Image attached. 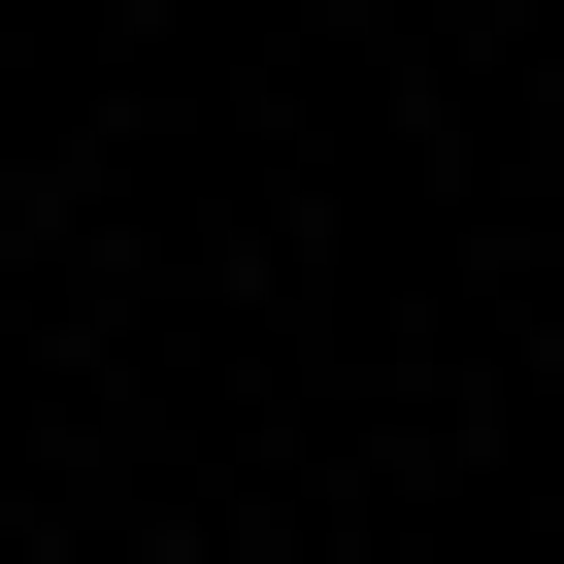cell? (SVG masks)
I'll list each match as a JSON object with an SVG mask.
<instances>
[]
</instances>
